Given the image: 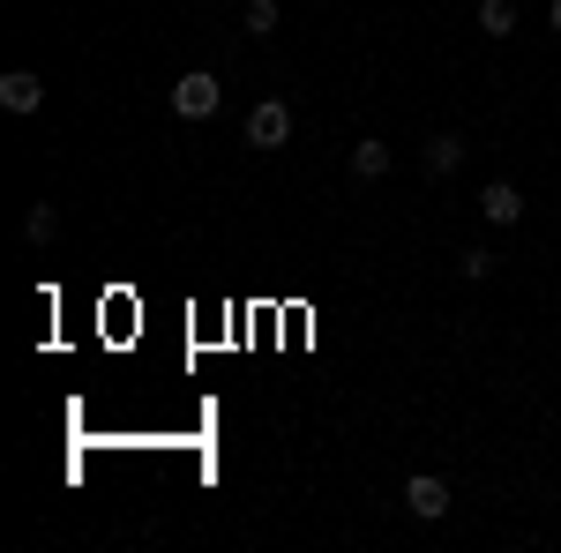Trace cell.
Instances as JSON below:
<instances>
[{
    "label": "cell",
    "instance_id": "5",
    "mask_svg": "<svg viewBox=\"0 0 561 553\" xmlns=\"http://www.w3.org/2000/svg\"><path fill=\"white\" fill-rule=\"evenodd\" d=\"M479 210H486V224H524V195L510 180H486L479 187Z\"/></svg>",
    "mask_w": 561,
    "mask_h": 553
},
{
    "label": "cell",
    "instance_id": "9",
    "mask_svg": "<svg viewBox=\"0 0 561 553\" xmlns=\"http://www.w3.org/2000/svg\"><path fill=\"white\" fill-rule=\"evenodd\" d=\"M240 31H248V38H270V31H277V0H248Z\"/></svg>",
    "mask_w": 561,
    "mask_h": 553
},
{
    "label": "cell",
    "instance_id": "8",
    "mask_svg": "<svg viewBox=\"0 0 561 553\" xmlns=\"http://www.w3.org/2000/svg\"><path fill=\"white\" fill-rule=\"evenodd\" d=\"M352 172H359V180H382V172H389V142H375V135L352 142Z\"/></svg>",
    "mask_w": 561,
    "mask_h": 553
},
{
    "label": "cell",
    "instance_id": "2",
    "mask_svg": "<svg viewBox=\"0 0 561 553\" xmlns=\"http://www.w3.org/2000/svg\"><path fill=\"white\" fill-rule=\"evenodd\" d=\"M293 142V105L285 97H262L248 113V150H285Z\"/></svg>",
    "mask_w": 561,
    "mask_h": 553
},
{
    "label": "cell",
    "instance_id": "6",
    "mask_svg": "<svg viewBox=\"0 0 561 553\" xmlns=\"http://www.w3.org/2000/svg\"><path fill=\"white\" fill-rule=\"evenodd\" d=\"M420 165H427L434 180H442V172H457V165H465V135H449V128H442V135H427V150H420Z\"/></svg>",
    "mask_w": 561,
    "mask_h": 553
},
{
    "label": "cell",
    "instance_id": "4",
    "mask_svg": "<svg viewBox=\"0 0 561 553\" xmlns=\"http://www.w3.org/2000/svg\"><path fill=\"white\" fill-rule=\"evenodd\" d=\"M0 105H8V113H38L45 83L31 76V68H8V76H0Z\"/></svg>",
    "mask_w": 561,
    "mask_h": 553
},
{
    "label": "cell",
    "instance_id": "3",
    "mask_svg": "<svg viewBox=\"0 0 561 553\" xmlns=\"http://www.w3.org/2000/svg\"><path fill=\"white\" fill-rule=\"evenodd\" d=\"M404 509L420 516V523H442V516H449V486H442L434 471H420V479H404Z\"/></svg>",
    "mask_w": 561,
    "mask_h": 553
},
{
    "label": "cell",
    "instance_id": "10",
    "mask_svg": "<svg viewBox=\"0 0 561 553\" xmlns=\"http://www.w3.org/2000/svg\"><path fill=\"white\" fill-rule=\"evenodd\" d=\"M53 232H60V210H53V203H38V210L23 217V240H38V247H45Z\"/></svg>",
    "mask_w": 561,
    "mask_h": 553
},
{
    "label": "cell",
    "instance_id": "1",
    "mask_svg": "<svg viewBox=\"0 0 561 553\" xmlns=\"http://www.w3.org/2000/svg\"><path fill=\"white\" fill-rule=\"evenodd\" d=\"M217 105H225V83H217L210 68H187V76L173 83V113L180 120H210Z\"/></svg>",
    "mask_w": 561,
    "mask_h": 553
},
{
    "label": "cell",
    "instance_id": "7",
    "mask_svg": "<svg viewBox=\"0 0 561 553\" xmlns=\"http://www.w3.org/2000/svg\"><path fill=\"white\" fill-rule=\"evenodd\" d=\"M472 23L486 31V38H510V31H517V8H510V0H479Z\"/></svg>",
    "mask_w": 561,
    "mask_h": 553
},
{
    "label": "cell",
    "instance_id": "12",
    "mask_svg": "<svg viewBox=\"0 0 561 553\" xmlns=\"http://www.w3.org/2000/svg\"><path fill=\"white\" fill-rule=\"evenodd\" d=\"M547 23H554V38H561V0H554V8H547Z\"/></svg>",
    "mask_w": 561,
    "mask_h": 553
},
{
    "label": "cell",
    "instance_id": "11",
    "mask_svg": "<svg viewBox=\"0 0 561 553\" xmlns=\"http://www.w3.org/2000/svg\"><path fill=\"white\" fill-rule=\"evenodd\" d=\"M457 269H465V277H472V285H479V277H494V255H486V247H472V255L457 262Z\"/></svg>",
    "mask_w": 561,
    "mask_h": 553
}]
</instances>
